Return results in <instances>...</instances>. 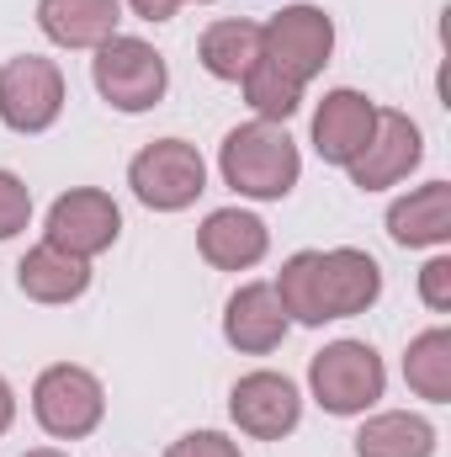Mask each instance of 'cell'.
Returning a JSON list of instances; mask_svg holds the SVG:
<instances>
[{"label": "cell", "instance_id": "1", "mask_svg": "<svg viewBox=\"0 0 451 457\" xmlns=\"http://www.w3.org/2000/svg\"><path fill=\"white\" fill-rule=\"evenodd\" d=\"M271 287H276L292 325H330V320L366 314L382 298V266L356 245L298 250V255L282 261Z\"/></svg>", "mask_w": 451, "mask_h": 457}, {"label": "cell", "instance_id": "2", "mask_svg": "<svg viewBox=\"0 0 451 457\" xmlns=\"http://www.w3.org/2000/svg\"><path fill=\"white\" fill-rule=\"evenodd\" d=\"M218 170H224V187H234L239 197L282 203V197H292V187L303 176V154H298V138L287 133V122L250 117V122H239V128L224 133Z\"/></svg>", "mask_w": 451, "mask_h": 457}, {"label": "cell", "instance_id": "3", "mask_svg": "<svg viewBox=\"0 0 451 457\" xmlns=\"http://www.w3.org/2000/svg\"><path fill=\"white\" fill-rule=\"evenodd\" d=\"M91 80H96V91H102V102L112 107V112H149V107H160L165 102V91H170V64H165V54L154 48V43H144V37H107L102 48H96V59H91Z\"/></svg>", "mask_w": 451, "mask_h": 457}, {"label": "cell", "instance_id": "4", "mask_svg": "<svg viewBox=\"0 0 451 457\" xmlns=\"http://www.w3.org/2000/svg\"><path fill=\"white\" fill-rule=\"evenodd\" d=\"M127 187L149 213H186L208 192V160L186 138H154L127 160Z\"/></svg>", "mask_w": 451, "mask_h": 457}, {"label": "cell", "instance_id": "5", "mask_svg": "<svg viewBox=\"0 0 451 457\" xmlns=\"http://www.w3.org/2000/svg\"><path fill=\"white\" fill-rule=\"evenodd\" d=\"M308 388H314L324 415L350 420V415H366L382 399L388 367H382V356L366 341H330L324 351H314V361H308Z\"/></svg>", "mask_w": 451, "mask_h": 457}, {"label": "cell", "instance_id": "6", "mask_svg": "<svg viewBox=\"0 0 451 457\" xmlns=\"http://www.w3.org/2000/svg\"><path fill=\"white\" fill-rule=\"evenodd\" d=\"M32 420L53 436V442H80L107 420V388L91 367L75 361H53L37 372L32 383Z\"/></svg>", "mask_w": 451, "mask_h": 457}, {"label": "cell", "instance_id": "7", "mask_svg": "<svg viewBox=\"0 0 451 457\" xmlns=\"http://www.w3.org/2000/svg\"><path fill=\"white\" fill-rule=\"evenodd\" d=\"M330 54H335V21H330L324 5L298 0V5H282V11L260 27V59L276 64V70H282L287 80H298V86H308L314 75H324Z\"/></svg>", "mask_w": 451, "mask_h": 457}, {"label": "cell", "instance_id": "8", "mask_svg": "<svg viewBox=\"0 0 451 457\" xmlns=\"http://www.w3.org/2000/svg\"><path fill=\"white\" fill-rule=\"evenodd\" d=\"M64 70L43 54H16L0 64V122L11 133H48L64 112Z\"/></svg>", "mask_w": 451, "mask_h": 457}, {"label": "cell", "instance_id": "9", "mask_svg": "<svg viewBox=\"0 0 451 457\" xmlns=\"http://www.w3.org/2000/svg\"><path fill=\"white\" fill-rule=\"evenodd\" d=\"M117 234H122V208L112 203V192L102 187H75L64 197H53L48 208V224H43V239L80 255V261H96L102 250H112Z\"/></svg>", "mask_w": 451, "mask_h": 457}, {"label": "cell", "instance_id": "10", "mask_svg": "<svg viewBox=\"0 0 451 457\" xmlns=\"http://www.w3.org/2000/svg\"><path fill=\"white\" fill-rule=\"evenodd\" d=\"M228 415H234V426H239L244 436H255V442H282V436H292L298 420H303V394H298V383H292L287 372L255 367V372H244V378L234 383Z\"/></svg>", "mask_w": 451, "mask_h": 457}, {"label": "cell", "instance_id": "11", "mask_svg": "<svg viewBox=\"0 0 451 457\" xmlns=\"http://www.w3.org/2000/svg\"><path fill=\"white\" fill-rule=\"evenodd\" d=\"M420 160H425L420 122H414L409 112L377 107V128H372L366 149H361L345 170H350V187H361V192H382V187H398Z\"/></svg>", "mask_w": 451, "mask_h": 457}, {"label": "cell", "instance_id": "12", "mask_svg": "<svg viewBox=\"0 0 451 457\" xmlns=\"http://www.w3.org/2000/svg\"><path fill=\"white\" fill-rule=\"evenodd\" d=\"M372 128H377V102H372L366 91L335 86V91H324V102H319V112H314V149H319L324 165H340V170H345V165L366 149Z\"/></svg>", "mask_w": 451, "mask_h": 457}, {"label": "cell", "instance_id": "13", "mask_svg": "<svg viewBox=\"0 0 451 457\" xmlns=\"http://www.w3.org/2000/svg\"><path fill=\"white\" fill-rule=\"evenodd\" d=\"M287 330H292V320H287L271 282H244L224 303V341L244 356H271L287 341Z\"/></svg>", "mask_w": 451, "mask_h": 457}, {"label": "cell", "instance_id": "14", "mask_svg": "<svg viewBox=\"0 0 451 457\" xmlns=\"http://www.w3.org/2000/svg\"><path fill=\"white\" fill-rule=\"evenodd\" d=\"M197 250H202V261L218 266V271H250V266L266 261L271 228L260 224L250 208H213V213L202 219V228H197Z\"/></svg>", "mask_w": 451, "mask_h": 457}, {"label": "cell", "instance_id": "15", "mask_svg": "<svg viewBox=\"0 0 451 457\" xmlns=\"http://www.w3.org/2000/svg\"><path fill=\"white\" fill-rule=\"evenodd\" d=\"M16 287L32 298V303H48V309H59V303H75V298H86V287H91V261H80V255H70V250H59V245H32L21 261H16Z\"/></svg>", "mask_w": 451, "mask_h": 457}, {"label": "cell", "instance_id": "16", "mask_svg": "<svg viewBox=\"0 0 451 457\" xmlns=\"http://www.w3.org/2000/svg\"><path fill=\"white\" fill-rule=\"evenodd\" d=\"M388 234L404 250H441L451 245V181H425L388 208Z\"/></svg>", "mask_w": 451, "mask_h": 457}, {"label": "cell", "instance_id": "17", "mask_svg": "<svg viewBox=\"0 0 451 457\" xmlns=\"http://www.w3.org/2000/svg\"><path fill=\"white\" fill-rule=\"evenodd\" d=\"M122 21V0H37V27L48 43L59 48H102L117 37Z\"/></svg>", "mask_w": 451, "mask_h": 457}, {"label": "cell", "instance_id": "18", "mask_svg": "<svg viewBox=\"0 0 451 457\" xmlns=\"http://www.w3.org/2000/svg\"><path fill=\"white\" fill-rule=\"evenodd\" d=\"M436 426L409 410H377L356 431V457H436Z\"/></svg>", "mask_w": 451, "mask_h": 457}, {"label": "cell", "instance_id": "19", "mask_svg": "<svg viewBox=\"0 0 451 457\" xmlns=\"http://www.w3.org/2000/svg\"><path fill=\"white\" fill-rule=\"evenodd\" d=\"M197 59H202V70H208L213 80L239 86V80L255 70V59H260V21H244V16L213 21V27L202 32V43H197Z\"/></svg>", "mask_w": 451, "mask_h": 457}, {"label": "cell", "instance_id": "20", "mask_svg": "<svg viewBox=\"0 0 451 457\" xmlns=\"http://www.w3.org/2000/svg\"><path fill=\"white\" fill-rule=\"evenodd\" d=\"M404 383L425 399V404H451V330L430 325L420 330L404 351Z\"/></svg>", "mask_w": 451, "mask_h": 457}, {"label": "cell", "instance_id": "21", "mask_svg": "<svg viewBox=\"0 0 451 457\" xmlns=\"http://www.w3.org/2000/svg\"><path fill=\"white\" fill-rule=\"evenodd\" d=\"M244 86V102H250V112L260 117V122H287V117L303 107V91L308 86H298V80H287L276 64H266V59H255V70L239 80Z\"/></svg>", "mask_w": 451, "mask_h": 457}, {"label": "cell", "instance_id": "22", "mask_svg": "<svg viewBox=\"0 0 451 457\" xmlns=\"http://www.w3.org/2000/svg\"><path fill=\"white\" fill-rule=\"evenodd\" d=\"M32 224V187L16 170H0V239H16Z\"/></svg>", "mask_w": 451, "mask_h": 457}, {"label": "cell", "instance_id": "23", "mask_svg": "<svg viewBox=\"0 0 451 457\" xmlns=\"http://www.w3.org/2000/svg\"><path fill=\"white\" fill-rule=\"evenodd\" d=\"M420 298H425V309L451 314V255H430L420 266Z\"/></svg>", "mask_w": 451, "mask_h": 457}, {"label": "cell", "instance_id": "24", "mask_svg": "<svg viewBox=\"0 0 451 457\" xmlns=\"http://www.w3.org/2000/svg\"><path fill=\"white\" fill-rule=\"evenodd\" d=\"M165 457H244L239 453V442L224 436V431H186L181 442H170Z\"/></svg>", "mask_w": 451, "mask_h": 457}, {"label": "cell", "instance_id": "25", "mask_svg": "<svg viewBox=\"0 0 451 457\" xmlns=\"http://www.w3.org/2000/svg\"><path fill=\"white\" fill-rule=\"evenodd\" d=\"M133 5V16H144V21H170L176 11H181V0H127Z\"/></svg>", "mask_w": 451, "mask_h": 457}, {"label": "cell", "instance_id": "26", "mask_svg": "<svg viewBox=\"0 0 451 457\" xmlns=\"http://www.w3.org/2000/svg\"><path fill=\"white\" fill-rule=\"evenodd\" d=\"M11 426H16V388L0 378V436H5Z\"/></svg>", "mask_w": 451, "mask_h": 457}, {"label": "cell", "instance_id": "27", "mask_svg": "<svg viewBox=\"0 0 451 457\" xmlns=\"http://www.w3.org/2000/svg\"><path fill=\"white\" fill-rule=\"evenodd\" d=\"M21 457H70V453H59V447H32V453H21Z\"/></svg>", "mask_w": 451, "mask_h": 457}, {"label": "cell", "instance_id": "28", "mask_svg": "<svg viewBox=\"0 0 451 457\" xmlns=\"http://www.w3.org/2000/svg\"><path fill=\"white\" fill-rule=\"evenodd\" d=\"M197 5H213V0H197Z\"/></svg>", "mask_w": 451, "mask_h": 457}]
</instances>
